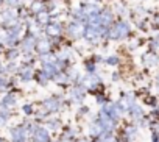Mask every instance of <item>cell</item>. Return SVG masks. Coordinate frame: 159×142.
Masks as SVG:
<instances>
[{"label": "cell", "mask_w": 159, "mask_h": 142, "mask_svg": "<svg viewBox=\"0 0 159 142\" xmlns=\"http://www.w3.org/2000/svg\"><path fill=\"white\" fill-rule=\"evenodd\" d=\"M131 33V27L126 21H119L116 24H112L111 27H108L105 39L109 41H120V39H126Z\"/></svg>", "instance_id": "1"}, {"label": "cell", "mask_w": 159, "mask_h": 142, "mask_svg": "<svg viewBox=\"0 0 159 142\" xmlns=\"http://www.w3.org/2000/svg\"><path fill=\"white\" fill-rule=\"evenodd\" d=\"M83 30H84V24L73 21V19L64 25V33L70 39H83Z\"/></svg>", "instance_id": "2"}, {"label": "cell", "mask_w": 159, "mask_h": 142, "mask_svg": "<svg viewBox=\"0 0 159 142\" xmlns=\"http://www.w3.org/2000/svg\"><path fill=\"white\" fill-rule=\"evenodd\" d=\"M34 44H36V36L27 30L25 34H24V36L20 38V41H19L20 55H31V53H34Z\"/></svg>", "instance_id": "3"}, {"label": "cell", "mask_w": 159, "mask_h": 142, "mask_svg": "<svg viewBox=\"0 0 159 142\" xmlns=\"http://www.w3.org/2000/svg\"><path fill=\"white\" fill-rule=\"evenodd\" d=\"M62 33H64V24H61L59 21L58 22H50V24H47L44 27V34L47 38H50L52 41L61 39Z\"/></svg>", "instance_id": "4"}, {"label": "cell", "mask_w": 159, "mask_h": 142, "mask_svg": "<svg viewBox=\"0 0 159 142\" xmlns=\"http://www.w3.org/2000/svg\"><path fill=\"white\" fill-rule=\"evenodd\" d=\"M52 47H53V42L50 38H47L45 34L36 38V44H34V52L38 55H44V53H48L52 52Z\"/></svg>", "instance_id": "5"}, {"label": "cell", "mask_w": 159, "mask_h": 142, "mask_svg": "<svg viewBox=\"0 0 159 142\" xmlns=\"http://www.w3.org/2000/svg\"><path fill=\"white\" fill-rule=\"evenodd\" d=\"M0 21H2V25H3V27H8V25L17 22V21H19V13H17V10L5 8L2 13H0Z\"/></svg>", "instance_id": "6"}, {"label": "cell", "mask_w": 159, "mask_h": 142, "mask_svg": "<svg viewBox=\"0 0 159 142\" xmlns=\"http://www.w3.org/2000/svg\"><path fill=\"white\" fill-rule=\"evenodd\" d=\"M102 112H105L108 117H111L112 120H119V117H120V114L123 112V109L120 108V105L119 103H105V106H103V109H102Z\"/></svg>", "instance_id": "7"}, {"label": "cell", "mask_w": 159, "mask_h": 142, "mask_svg": "<svg viewBox=\"0 0 159 142\" xmlns=\"http://www.w3.org/2000/svg\"><path fill=\"white\" fill-rule=\"evenodd\" d=\"M10 136H11V142H27L28 131L24 125H19L10 130Z\"/></svg>", "instance_id": "8"}, {"label": "cell", "mask_w": 159, "mask_h": 142, "mask_svg": "<svg viewBox=\"0 0 159 142\" xmlns=\"http://www.w3.org/2000/svg\"><path fill=\"white\" fill-rule=\"evenodd\" d=\"M17 72H19V77H20V80L24 83H28V81H31L34 78V67L31 64H28V62H24L22 66H19Z\"/></svg>", "instance_id": "9"}, {"label": "cell", "mask_w": 159, "mask_h": 142, "mask_svg": "<svg viewBox=\"0 0 159 142\" xmlns=\"http://www.w3.org/2000/svg\"><path fill=\"white\" fill-rule=\"evenodd\" d=\"M55 55H56V58H58L59 61L67 62V61H70V59L75 58V48L70 47V45H62V47L58 50V53H55Z\"/></svg>", "instance_id": "10"}, {"label": "cell", "mask_w": 159, "mask_h": 142, "mask_svg": "<svg viewBox=\"0 0 159 142\" xmlns=\"http://www.w3.org/2000/svg\"><path fill=\"white\" fill-rule=\"evenodd\" d=\"M100 24L106 28L114 24V11L111 8H102L100 10Z\"/></svg>", "instance_id": "11"}, {"label": "cell", "mask_w": 159, "mask_h": 142, "mask_svg": "<svg viewBox=\"0 0 159 142\" xmlns=\"http://www.w3.org/2000/svg\"><path fill=\"white\" fill-rule=\"evenodd\" d=\"M31 136H33V140L34 142H50V133L44 126L34 128V131L31 133Z\"/></svg>", "instance_id": "12"}, {"label": "cell", "mask_w": 159, "mask_h": 142, "mask_svg": "<svg viewBox=\"0 0 159 142\" xmlns=\"http://www.w3.org/2000/svg\"><path fill=\"white\" fill-rule=\"evenodd\" d=\"M42 108H44L47 112H56V111L61 108V100L56 98V97L45 98V100L42 102Z\"/></svg>", "instance_id": "13"}, {"label": "cell", "mask_w": 159, "mask_h": 142, "mask_svg": "<svg viewBox=\"0 0 159 142\" xmlns=\"http://www.w3.org/2000/svg\"><path fill=\"white\" fill-rule=\"evenodd\" d=\"M84 95H86V89L83 86H73L70 89V98L75 103H81L84 100Z\"/></svg>", "instance_id": "14"}, {"label": "cell", "mask_w": 159, "mask_h": 142, "mask_svg": "<svg viewBox=\"0 0 159 142\" xmlns=\"http://www.w3.org/2000/svg\"><path fill=\"white\" fill-rule=\"evenodd\" d=\"M42 11H47L45 10V0H31V3L28 7V13L31 16H34L38 13H42Z\"/></svg>", "instance_id": "15"}, {"label": "cell", "mask_w": 159, "mask_h": 142, "mask_svg": "<svg viewBox=\"0 0 159 142\" xmlns=\"http://www.w3.org/2000/svg\"><path fill=\"white\" fill-rule=\"evenodd\" d=\"M33 19H34V22H36L38 25H41V27L44 28L47 24H50V22H52V14H50L48 11H42V13L34 14V16H33Z\"/></svg>", "instance_id": "16"}, {"label": "cell", "mask_w": 159, "mask_h": 142, "mask_svg": "<svg viewBox=\"0 0 159 142\" xmlns=\"http://www.w3.org/2000/svg\"><path fill=\"white\" fill-rule=\"evenodd\" d=\"M34 80H36L38 85L45 86V85H48V81L52 80V77L45 72L44 69H41V70H34Z\"/></svg>", "instance_id": "17"}, {"label": "cell", "mask_w": 159, "mask_h": 142, "mask_svg": "<svg viewBox=\"0 0 159 142\" xmlns=\"http://www.w3.org/2000/svg\"><path fill=\"white\" fill-rule=\"evenodd\" d=\"M2 106H5L7 109H10V108H14L16 105H17V95L16 94H11V92H8L5 97H3V100H2V103H0Z\"/></svg>", "instance_id": "18"}, {"label": "cell", "mask_w": 159, "mask_h": 142, "mask_svg": "<svg viewBox=\"0 0 159 142\" xmlns=\"http://www.w3.org/2000/svg\"><path fill=\"white\" fill-rule=\"evenodd\" d=\"M103 133H106V131L103 130V126H102V123H100L98 120H95V122H92V123L89 125V134H91L92 137H98V136H102Z\"/></svg>", "instance_id": "19"}, {"label": "cell", "mask_w": 159, "mask_h": 142, "mask_svg": "<svg viewBox=\"0 0 159 142\" xmlns=\"http://www.w3.org/2000/svg\"><path fill=\"white\" fill-rule=\"evenodd\" d=\"M142 61H143V64H145V66L153 67V66H156V64L159 62V58H157L154 53H145V55L142 56Z\"/></svg>", "instance_id": "20"}, {"label": "cell", "mask_w": 159, "mask_h": 142, "mask_svg": "<svg viewBox=\"0 0 159 142\" xmlns=\"http://www.w3.org/2000/svg\"><path fill=\"white\" fill-rule=\"evenodd\" d=\"M19 56H20V50H19L17 47H10V48L5 52V58H7V61H16Z\"/></svg>", "instance_id": "21"}, {"label": "cell", "mask_w": 159, "mask_h": 142, "mask_svg": "<svg viewBox=\"0 0 159 142\" xmlns=\"http://www.w3.org/2000/svg\"><path fill=\"white\" fill-rule=\"evenodd\" d=\"M53 80H55L58 85H67V83H70V81H69V77H67V74L64 72V70L55 74V75H53Z\"/></svg>", "instance_id": "22"}, {"label": "cell", "mask_w": 159, "mask_h": 142, "mask_svg": "<svg viewBox=\"0 0 159 142\" xmlns=\"http://www.w3.org/2000/svg\"><path fill=\"white\" fill-rule=\"evenodd\" d=\"M3 5L7 8H13V10H19L24 7V0H3Z\"/></svg>", "instance_id": "23"}, {"label": "cell", "mask_w": 159, "mask_h": 142, "mask_svg": "<svg viewBox=\"0 0 159 142\" xmlns=\"http://www.w3.org/2000/svg\"><path fill=\"white\" fill-rule=\"evenodd\" d=\"M129 112H131V117H133V119H136V120L142 119V114H143V112H142V108H140L139 105H136V103L129 108Z\"/></svg>", "instance_id": "24"}, {"label": "cell", "mask_w": 159, "mask_h": 142, "mask_svg": "<svg viewBox=\"0 0 159 142\" xmlns=\"http://www.w3.org/2000/svg\"><path fill=\"white\" fill-rule=\"evenodd\" d=\"M67 77H69V81H73V83H78L80 81V72L76 67H72L69 72H67Z\"/></svg>", "instance_id": "25"}, {"label": "cell", "mask_w": 159, "mask_h": 142, "mask_svg": "<svg viewBox=\"0 0 159 142\" xmlns=\"http://www.w3.org/2000/svg\"><path fill=\"white\" fill-rule=\"evenodd\" d=\"M3 70H5V72L14 74V72H17V70H19V64L16 61H7V66H3Z\"/></svg>", "instance_id": "26"}, {"label": "cell", "mask_w": 159, "mask_h": 142, "mask_svg": "<svg viewBox=\"0 0 159 142\" xmlns=\"http://www.w3.org/2000/svg\"><path fill=\"white\" fill-rule=\"evenodd\" d=\"M61 126V122L58 119H47V130H58Z\"/></svg>", "instance_id": "27"}, {"label": "cell", "mask_w": 159, "mask_h": 142, "mask_svg": "<svg viewBox=\"0 0 159 142\" xmlns=\"http://www.w3.org/2000/svg\"><path fill=\"white\" fill-rule=\"evenodd\" d=\"M84 69H86V74H94L95 70H97V64L94 62V61H86L84 62Z\"/></svg>", "instance_id": "28"}, {"label": "cell", "mask_w": 159, "mask_h": 142, "mask_svg": "<svg viewBox=\"0 0 159 142\" xmlns=\"http://www.w3.org/2000/svg\"><path fill=\"white\" fill-rule=\"evenodd\" d=\"M95 139H97L95 142H114L111 133H103L102 136H98V137H95Z\"/></svg>", "instance_id": "29"}, {"label": "cell", "mask_w": 159, "mask_h": 142, "mask_svg": "<svg viewBox=\"0 0 159 142\" xmlns=\"http://www.w3.org/2000/svg\"><path fill=\"white\" fill-rule=\"evenodd\" d=\"M10 119V114H8V109H3V111H0V126H5L7 122Z\"/></svg>", "instance_id": "30"}, {"label": "cell", "mask_w": 159, "mask_h": 142, "mask_svg": "<svg viewBox=\"0 0 159 142\" xmlns=\"http://www.w3.org/2000/svg\"><path fill=\"white\" fill-rule=\"evenodd\" d=\"M8 78H7V75H3L2 72H0V92L2 91H5L7 88H8Z\"/></svg>", "instance_id": "31"}, {"label": "cell", "mask_w": 159, "mask_h": 142, "mask_svg": "<svg viewBox=\"0 0 159 142\" xmlns=\"http://www.w3.org/2000/svg\"><path fill=\"white\" fill-rule=\"evenodd\" d=\"M119 62H120V59H119V56H116V55H111V56L106 58V64H108V66H117Z\"/></svg>", "instance_id": "32"}, {"label": "cell", "mask_w": 159, "mask_h": 142, "mask_svg": "<svg viewBox=\"0 0 159 142\" xmlns=\"http://www.w3.org/2000/svg\"><path fill=\"white\" fill-rule=\"evenodd\" d=\"M22 112H24L25 116H31V114H33V105H31V103H27V105H24V108H22Z\"/></svg>", "instance_id": "33"}, {"label": "cell", "mask_w": 159, "mask_h": 142, "mask_svg": "<svg viewBox=\"0 0 159 142\" xmlns=\"http://www.w3.org/2000/svg\"><path fill=\"white\" fill-rule=\"evenodd\" d=\"M116 11H117V14H120V16H125V14H126L125 7H122L120 3H116Z\"/></svg>", "instance_id": "34"}, {"label": "cell", "mask_w": 159, "mask_h": 142, "mask_svg": "<svg viewBox=\"0 0 159 142\" xmlns=\"http://www.w3.org/2000/svg\"><path fill=\"white\" fill-rule=\"evenodd\" d=\"M150 48H151V52H157V48H159V39H154V41H151V44H150Z\"/></svg>", "instance_id": "35"}, {"label": "cell", "mask_w": 159, "mask_h": 142, "mask_svg": "<svg viewBox=\"0 0 159 142\" xmlns=\"http://www.w3.org/2000/svg\"><path fill=\"white\" fill-rule=\"evenodd\" d=\"M105 102H106V100H105V97H103L102 94H100V95H97V103H100V105H103Z\"/></svg>", "instance_id": "36"}, {"label": "cell", "mask_w": 159, "mask_h": 142, "mask_svg": "<svg viewBox=\"0 0 159 142\" xmlns=\"http://www.w3.org/2000/svg\"><path fill=\"white\" fill-rule=\"evenodd\" d=\"M112 80H114V81H117V80H119V74H117V72H116V74H112Z\"/></svg>", "instance_id": "37"}, {"label": "cell", "mask_w": 159, "mask_h": 142, "mask_svg": "<svg viewBox=\"0 0 159 142\" xmlns=\"http://www.w3.org/2000/svg\"><path fill=\"white\" fill-rule=\"evenodd\" d=\"M0 72H3V64H2V61H0Z\"/></svg>", "instance_id": "38"}, {"label": "cell", "mask_w": 159, "mask_h": 142, "mask_svg": "<svg viewBox=\"0 0 159 142\" xmlns=\"http://www.w3.org/2000/svg\"><path fill=\"white\" fill-rule=\"evenodd\" d=\"M2 52H3V44H0V55H2Z\"/></svg>", "instance_id": "39"}, {"label": "cell", "mask_w": 159, "mask_h": 142, "mask_svg": "<svg viewBox=\"0 0 159 142\" xmlns=\"http://www.w3.org/2000/svg\"><path fill=\"white\" fill-rule=\"evenodd\" d=\"M0 142H5V140H3V137H0Z\"/></svg>", "instance_id": "40"}, {"label": "cell", "mask_w": 159, "mask_h": 142, "mask_svg": "<svg viewBox=\"0 0 159 142\" xmlns=\"http://www.w3.org/2000/svg\"><path fill=\"white\" fill-rule=\"evenodd\" d=\"M2 3H3V0H0V5H2Z\"/></svg>", "instance_id": "41"}]
</instances>
